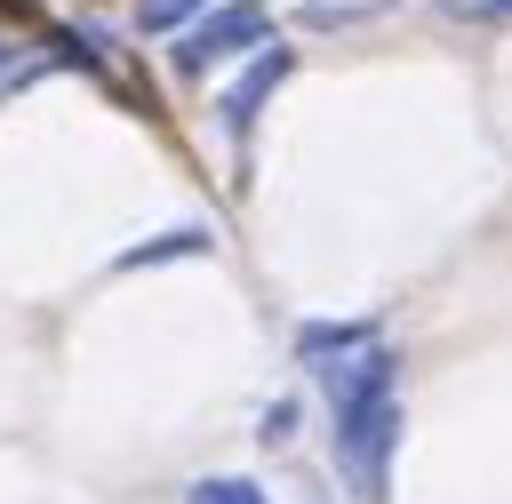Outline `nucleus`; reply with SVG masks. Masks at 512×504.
<instances>
[{
    "instance_id": "nucleus-1",
    "label": "nucleus",
    "mask_w": 512,
    "mask_h": 504,
    "mask_svg": "<svg viewBox=\"0 0 512 504\" xmlns=\"http://www.w3.org/2000/svg\"><path fill=\"white\" fill-rule=\"evenodd\" d=\"M328 376V432H336V472L360 504L392 496V456H400V360L384 344H360L320 368Z\"/></svg>"
},
{
    "instance_id": "nucleus-2",
    "label": "nucleus",
    "mask_w": 512,
    "mask_h": 504,
    "mask_svg": "<svg viewBox=\"0 0 512 504\" xmlns=\"http://www.w3.org/2000/svg\"><path fill=\"white\" fill-rule=\"evenodd\" d=\"M256 48H272V16H264L256 0H208V8L176 32L168 64H176L184 80H200V72H216L224 56H256Z\"/></svg>"
},
{
    "instance_id": "nucleus-3",
    "label": "nucleus",
    "mask_w": 512,
    "mask_h": 504,
    "mask_svg": "<svg viewBox=\"0 0 512 504\" xmlns=\"http://www.w3.org/2000/svg\"><path fill=\"white\" fill-rule=\"evenodd\" d=\"M288 80V48H256L248 64H240V80L224 88V104H216V120H224V136L232 144H248V128H256V112L272 104V88Z\"/></svg>"
},
{
    "instance_id": "nucleus-4",
    "label": "nucleus",
    "mask_w": 512,
    "mask_h": 504,
    "mask_svg": "<svg viewBox=\"0 0 512 504\" xmlns=\"http://www.w3.org/2000/svg\"><path fill=\"white\" fill-rule=\"evenodd\" d=\"M360 344H376V320H304L296 328V360H312V368H328Z\"/></svg>"
},
{
    "instance_id": "nucleus-5",
    "label": "nucleus",
    "mask_w": 512,
    "mask_h": 504,
    "mask_svg": "<svg viewBox=\"0 0 512 504\" xmlns=\"http://www.w3.org/2000/svg\"><path fill=\"white\" fill-rule=\"evenodd\" d=\"M176 256H208V232L200 224H176V232H152L144 248L112 256V272H144V264H176Z\"/></svg>"
},
{
    "instance_id": "nucleus-6",
    "label": "nucleus",
    "mask_w": 512,
    "mask_h": 504,
    "mask_svg": "<svg viewBox=\"0 0 512 504\" xmlns=\"http://www.w3.org/2000/svg\"><path fill=\"white\" fill-rule=\"evenodd\" d=\"M184 504H272L248 472H208V480H192L184 488Z\"/></svg>"
},
{
    "instance_id": "nucleus-7",
    "label": "nucleus",
    "mask_w": 512,
    "mask_h": 504,
    "mask_svg": "<svg viewBox=\"0 0 512 504\" xmlns=\"http://www.w3.org/2000/svg\"><path fill=\"white\" fill-rule=\"evenodd\" d=\"M208 0H136V32H152V40H176L192 16H200Z\"/></svg>"
},
{
    "instance_id": "nucleus-8",
    "label": "nucleus",
    "mask_w": 512,
    "mask_h": 504,
    "mask_svg": "<svg viewBox=\"0 0 512 504\" xmlns=\"http://www.w3.org/2000/svg\"><path fill=\"white\" fill-rule=\"evenodd\" d=\"M48 64H56V56H16V48L0 40V96H16V88H32V80H40Z\"/></svg>"
},
{
    "instance_id": "nucleus-9",
    "label": "nucleus",
    "mask_w": 512,
    "mask_h": 504,
    "mask_svg": "<svg viewBox=\"0 0 512 504\" xmlns=\"http://www.w3.org/2000/svg\"><path fill=\"white\" fill-rule=\"evenodd\" d=\"M456 16H480V24H496V16H512V0H464Z\"/></svg>"
}]
</instances>
